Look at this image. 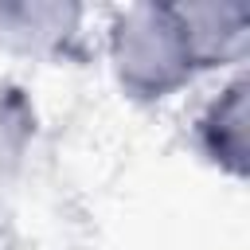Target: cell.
Returning <instances> with one entry per match:
<instances>
[{
    "instance_id": "cell-1",
    "label": "cell",
    "mask_w": 250,
    "mask_h": 250,
    "mask_svg": "<svg viewBox=\"0 0 250 250\" xmlns=\"http://www.w3.org/2000/svg\"><path fill=\"white\" fill-rule=\"evenodd\" d=\"M117 86L137 102H160L195 78L188 35L176 4H129L105 35Z\"/></svg>"
},
{
    "instance_id": "cell-2",
    "label": "cell",
    "mask_w": 250,
    "mask_h": 250,
    "mask_svg": "<svg viewBox=\"0 0 250 250\" xmlns=\"http://www.w3.org/2000/svg\"><path fill=\"white\" fill-rule=\"evenodd\" d=\"M86 8L74 0H4L0 4V51L31 62L62 59L82 35Z\"/></svg>"
},
{
    "instance_id": "cell-3",
    "label": "cell",
    "mask_w": 250,
    "mask_h": 250,
    "mask_svg": "<svg viewBox=\"0 0 250 250\" xmlns=\"http://www.w3.org/2000/svg\"><path fill=\"white\" fill-rule=\"evenodd\" d=\"M199 152L230 180L250 176V78L234 74L195 121Z\"/></svg>"
},
{
    "instance_id": "cell-4",
    "label": "cell",
    "mask_w": 250,
    "mask_h": 250,
    "mask_svg": "<svg viewBox=\"0 0 250 250\" xmlns=\"http://www.w3.org/2000/svg\"><path fill=\"white\" fill-rule=\"evenodd\" d=\"M188 51L199 70H219V66H238L250 51V12L230 0H191L176 4Z\"/></svg>"
},
{
    "instance_id": "cell-5",
    "label": "cell",
    "mask_w": 250,
    "mask_h": 250,
    "mask_svg": "<svg viewBox=\"0 0 250 250\" xmlns=\"http://www.w3.org/2000/svg\"><path fill=\"white\" fill-rule=\"evenodd\" d=\"M39 133V113L20 82H0V184L20 176Z\"/></svg>"
}]
</instances>
